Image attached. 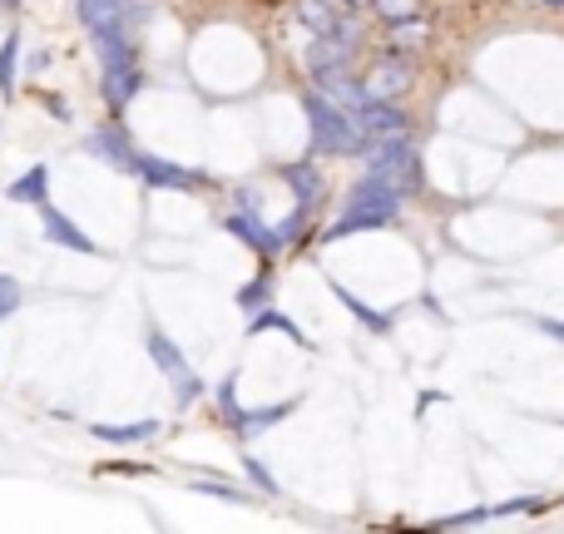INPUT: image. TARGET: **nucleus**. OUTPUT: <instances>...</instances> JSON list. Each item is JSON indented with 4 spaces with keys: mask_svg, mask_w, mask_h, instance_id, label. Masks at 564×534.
Returning <instances> with one entry per match:
<instances>
[{
    "mask_svg": "<svg viewBox=\"0 0 564 534\" xmlns=\"http://www.w3.org/2000/svg\"><path fill=\"white\" fill-rule=\"evenodd\" d=\"M361 164H367V174L391 178L401 194H416L421 188V149H416V139L411 134L371 139V144L361 149Z\"/></svg>",
    "mask_w": 564,
    "mask_h": 534,
    "instance_id": "nucleus-3",
    "label": "nucleus"
},
{
    "mask_svg": "<svg viewBox=\"0 0 564 534\" xmlns=\"http://www.w3.org/2000/svg\"><path fill=\"white\" fill-rule=\"evenodd\" d=\"M351 59H357L351 45H341V40H332V35H312V45H307L312 85H322V79H332V75H351Z\"/></svg>",
    "mask_w": 564,
    "mask_h": 534,
    "instance_id": "nucleus-10",
    "label": "nucleus"
},
{
    "mask_svg": "<svg viewBox=\"0 0 564 534\" xmlns=\"http://www.w3.org/2000/svg\"><path fill=\"white\" fill-rule=\"evenodd\" d=\"M6 198H10V204H35V208L50 204V168L45 164H30L25 174L6 188Z\"/></svg>",
    "mask_w": 564,
    "mask_h": 534,
    "instance_id": "nucleus-14",
    "label": "nucleus"
},
{
    "mask_svg": "<svg viewBox=\"0 0 564 534\" xmlns=\"http://www.w3.org/2000/svg\"><path fill=\"white\" fill-rule=\"evenodd\" d=\"M224 228L238 238V243L253 248L258 258H273V253H278V243H273V224H263V214H258V208H243V204H238L234 214L224 218Z\"/></svg>",
    "mask_w": 564,
    "mask_h": 534,
    "instance_id": "nucleus-11",
    "label": "nucleus"
},
{
    "mask_svg": "<svg viewBox=\"0 0 564 534\" xmlns=\"http://www.w3.org/2000/svg\"><path fill=\"white\" fill-rule=\"evenodd\" d=\"M95 440H109V446H134V440H154L159 421H134V426H89Z\"/></svg>",
    "mask_w": 564,
    "mask_h": 534,
    "instance_id": "nucleus-17",
    "label": "nucleus"
},
{
    "mask_svg": "<svg viewBox=\"0 0 564 534\" xmlns=\"http://www.w3.org/2000/svg\"><path fill=\"white\" fill-rule=\"evenodd\" d=\"M545 6H564V0H545Z\"/></svg>",
    "mask_w": 564,
    "mask_h": 534,
    "instance_id": "nucleus-32",
    "label": "nucleus"
},
{
    "mask_svg": "<svg viewBox=\"0 0 564 534\" xmlns=\"http://www.w3.org/2000/svg\"><path fill=\"white\" fill-rule=\"evenodd\" d=\"M0 6H6V10H15V6H20V0H0Z\"/></svg>",
    "mask_w": 564,
    "mask_h": 534,
    "instance_id": "nucleus-31",
    "label": "nucleus"
},
{
    "mask_svg": "<svg viewBox=\"0 0 564 534\" xmlns=\"http://www.w3.org/2000/svg\"><path fill=\"white\" fill-rule=\"evenodd\" d=\"M174 396H178V406H194V401L204 396V381H198L194 371H188L184 381H174Z\"/></svg>",
    "mask_w": 564,
    "mask_h": 534,
    "instance_id": "nucleus-28",
    "label": "nucleus"
},
{
    "mask_svg": "<svg viewBox=\"0 0 564 534\" xmlns=\"http://www.w3.org/2000/svg\"><path fill=\"white\" fill-rule=\"evenodd\" d=\"M243 470H248V476H253V486L263 490V495H278V480H273V476H268V470H263V460L243 456Z\"/></svg>",
    "mask_w": 564,
    "mask_h": 534,
    "instance_id": "nucleus-27",
    "label": "nucleus"
},
{
    "mask_svg": "<svg viewBox=\"0 0 564 534\" xmlns=\"http://www.w3.org/2000/svg\"><path fill=\"white\" fill-rule=\"evenodd\" d=\"M218 406H224V416L234 421V431L238 436H258V431H268V426H278V421H288L292 411H297V401H278V406H238V396H234V377L218 386Z\"/></svg>",
    "mask_w": 564,
    "mask_h": 534,
    "instance_id": "nucleus-4",
    "label": "nucleus"
},
{
    "mask_svg": "<svg viewBox=\"0 0 564 534\" xmlns=\"http://www.w3.org/2000/svg\"><path fill=\"white\" fill-rule=\"evenodd\" d=\"M144 347H149V361H154V367L164 371L169 381H184V377H188V357L178 351V341H174V337H164V331L154 327V331L144 337Z\"/></svg>",
    "mask_w": 564,
    "mask_h": 534,
    "instance_id": "nucleus-13",
    "label": "nucleus"
},
{
    "mask_svg": "<svg viewBox=\"0 0 564 534\" xmlns=\"http://www.w3.org/2000/svg\"><path fill=\"white\" fill-rule=\"evenodd\" d=\"M426 35H431V25L421 15H406V20H397L391 25V50H401V55H411V50H421L426 45Z\"/></svg>",
    "mask_w": 564,
    "mask_h": 534,
    "instance_id": "nucleus-18",
    "label": "nucleus"
},
{
    "mask_svg": "<svg viewBox=\"0 0 564 534\" xmlns=\"http://www.w3.org/2000/svg\"><path fill=\"white\" fill-rule=\"evenodd\" d=\"M347 119H351V129H357L361 139H391V134H411V115L397 105V99H377L371 95L361 109H347Z\"/></svg>",
    "mask_w": 564,
    "mask_h": 534,
    "instance_id": "nucleus-6",
    "label": "nucleus"
},
{
    "mask_svg": "<svg viewBox=\"0 0 564 534\" xmlns=\"http://www.w3.org/2000/svg\"><path fill=\"white\" fill-rule=\"evenodd\" d=\"M134 178L144 188H169V194H198V188L208 184L198 168H184V164H174V159L144 154V149H139V159H134Z\"/></svg>",
    "mask_w": 564,
    "mask_h": 534,
    "instance_id": "nucleus-5",
    "label": "nucleus"
},
{
    "mask_svg": "<svg viewBox=\"0 0 564 534\" xmlns=\"http://www.w3.org/2000/svg\"><path fill=\"white\" fill-rule=\"evenodd\" d=\"M268 302H273V277H253V282H243V287H238V307L248 312V317H253V312H263Z\"/></svg>",
    "mask_w": 564,
    "mask_h": 534,
    "instance_id": "nucleus-21",
    "label": "nucleus"
},
{
    "mask_svg": "<svg viewBox=\"0 0 564 534\" xmlns=\"http://www.w3.org/2000/svg\"><path fill=\"white\" fill-rule=\"evenodd\" d=\"M15 50H20V35H6L0 45V95H15Z\"/></svg>",
    "mask_w": 564,
    "mask_h": 534,
    "instance_id": "nucleus-23",
    "label": "nucleus"
},
{
    "mask_svg": "<svg viewBox=\"0 0 564 534\" xmlns=\"http://www.w3.org/2000/svg\"><path fill=\"white\" fill-rule=\"evenodd\" d=\"M302 109H307V129H312V154H327V159H357L367 149V139L351 129L347 109L332 105L317 85L302 95Z\"/></svg>",
    "mask_w": 564,
    "mask_h": 534,
    "instance_id": "nucleus-2",
    "label": "nucleus"
},
{
    "mask_svg": "<svg viewBox=\"0 0 564 534\" xmlns=\"http://www.w3.org/2000/svg\"><path fill=\"white\" fill-rule=\"evenodd\" d=\"M40 233H45V243H59V248H69V253H85V258L99 253L95 238H89L69 214H59L55 204H40Z\"/></svg>",
    "mask_w": 564,
    "mask_h": 534,
    "instance_id": "nucleus-8",
    "label": "nucleus"
},
{
    "mask_svg": "<svg viewBox=\"0 0 564 534\" xmlns=\"http://www.w3.org/2000/svg\"><path fill=\"white\" fill-rule=\"evenodd\" d=\"M401 188L391 184V178H381V174H361L357 184L347 188V204H341V214H337V224L327 228V243H337V238H351V233H371V228H391L397 224V214H401Z\"/></svg>",
    "mask_w": 564,
    "mask_h": 534,
    "instance_id": "nucleus-1",
    "label": "nucleus"
},
{
    "mask_svg": "<svg viewBox=\"0 0 564 534\" xmlns=\"http://www.w3.org/2000/svg\"><path fill=\"white\" fill-rule=\"evenodd\" d=\"M292 15H297L302 30H312V35H327L332 20H337V6H332V0H297V6H292Z\"/></svg>",
    "mask_w": 564,
    "mask_h": 534,
    "instance_id": "nucleus-16",
    "label": "nucleus"
},
{
    "mask_svg": "<svg viewBox=\"0 0 564 534\" xmlns=\"http://www.w3.org/2000/svg\"><path fill=\"white\" fill-rule=\"evenodd\" d=\"M332 292H337V297L347 302V312H351V317H357V322H361V327H367V331H377V337H381V331L391 327V317H387V312H371L367 302H361V297H351V292L341 287V282H337V287H332Z\"/></svg>",
    "mask_w": 564,
    "mask_h": 534,
    "instance_id": "nucleus-20",
    "label": "nucleus"
},
{
    "mask_svg": "<svg viewBox=\"0 0 564 534\" xmlns=\"http://www.w3.org/2000/svg\"><path fill=\"white\" fill-rule=\"evenodd\" d=\"M332 40H341V45H351L357 50L361 45V10H347V15H337L332 20V30H327Z\"/></svg>",
    "mask_w": 564,
    "mask_h": 534,
    "instance_id": "nucleus-24",
    "label": "nucleus"
},
{
    "mask_svg": "<svg viewBox=\"0 0 564 534\" xmlns=\"http://www.w3.org/2000/svg\"><path fill=\"white\" fill-rule=\"evenodd\" d=\"M341 6H347V10H361V6H371V0H341Z\"/></svg>",
    "mask_w": 564,
    "mask_h": 534,
    "instance_id": "nucleus-30",
    "label": "nucleus"
},
{
    "mask_svg": "<svg viewBox=\"0 0 564 534\" xmlns=\"http://www.w3.org/2000/svg\"><path fill=\"white\" fill-rule=\"evenodd\" d=\"M535 327L545 331V337H555V341H564V322H555V317H535Z\"/></svg>",
    "mask_w": 564,
    "mask_h": 534,
    "instance_id": "nucleus-29",
    "label": "nucleus"
},
{
    "mask_svg": "<svg viewBox=\"0 0 564 534\" xmlns=\"http://www.w3.org/2000/svg\"><path fill=\"white\" fill-rule=\"evenodd\" d=\"M263 331H282V337H288L292 347H307L302 327H297V322H292L282 307H273V302H268L263 312H253V322H248V337H263Z\"/></svg>",
    "mask_w": 564,
    "mask_h": 534,
    "instance_id": "nucleus-15",
    "label": "nucleus"
},
{
    "mask_svg": "<svg viewBox=\"0 0 564 534\" xmlns=\"http://www.w3.org/2000/svg\"><path fill=\"white\" fill-rule=\"evenodd\" d=\"M371 10H377L387 25H397V20H406V15H416V0H371Z\"/></svg>",
    "mask_w": 564,
    "mask_h": 534,
    "instance_id": "nucleus-25",
    "label": "nucleus"
},
{
    "mask_svg": "<svg viewBox=\"0 0 564 534\" xmlns=\"http://www.w3.org/2000/svg\"><path fill=\"white\" fill-rule=\"evenodd\" d=\"M188 490L214 495V500H228V505H253V495H248V490H234V486H224V480H188Z\"/></svg>",
    "mask_w": 564,
    "mask_h": 534,
    "instance_id": "nucleus-22",
    "label": "nucleus"
},
{
    "mask_svg": "<svg viewBox=\"0 0 564 534\" xmlns=\"http://www.w3.org/2000/svg\"><path fill=\"white\" fill-rule=\"evenodd\" d=\"M411 85H416V69H411V55H401V50L381 55L377 65L367 69V89H371L377 99H401Z\"/></svg>",
    "mask_w": 564,
    "mask_h": 534,
    "instance_id": "nucleus-7",
    "label": "nucleus"
},
{
    "mask_svg": "<svg viewBox=\"0 0 564 534\" xmlns=\"http://www.w3.org/2000/svg\"><path fill=\"white\" fill-rule=\"evenodd\" d=\"M282 184L292 188V204L297 208H317V198H322V164L317 159H302V164H282Z\"/></svg>",
    "mask_w": 564,
    "mask_h": 534,
    "instance_id": "nucleus-12",
    "label": "nucleus"
},
{
    "mask_svg": "<svg viewBox=\"0 0 564 534\" xmlns=\"http://www.w3.org/2000/svg\"><path fill=\"white\" fill-rule=\"evenodd\" d=\"M307 224H312V208H297V204H292V214L273 224V243H278V253H282V248L297 243V238L307 233Z\"/></svg>",
    "mask_w": 564,
    "mask_h": 534,
    "instance_id": "nucleus-19",
    "label": "nucleus"
},
{
    "mask_svg": "<svg viewBox=\"0 0 564 534\" xmlns=\"http://www.w3.org/2000/svg\"><path fill=\"white\" fill-rule=\"evenodd\" d=\"M85 144H89V154L105 159L109 168H119V174H134L139 149H134V139H129V129H124V124H99L95 134L85 139Z\"/></svg>",
    "mask_w": 564,
    "mask_h": 534,
    "instance_id": "nucleus-9",
    "label": "nucleus"
},
{
    "mask_svg": "<svg viewBox=\"0 0 564 534\" xmlns=\"http://www.w3.org/2000/svg\"><path fill=\"white\" fill-rule=\"evenodd\" d=\"M20 297H25V292H20V282L0 272V322L15 317V312H20Z\"/></svg>",
    "mask_w": 564,
    "mask_h": 534,
    "instance_id": "nucleus-26",
    "label": "nucleus"
}]
</instances>
